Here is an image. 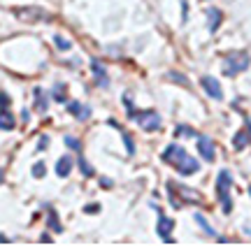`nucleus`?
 <instances>
[{
    "label": "nucleus",
    "mask_w": 251,
    "mask_h": 246,
    "mask_svg": "<svg viewBox=\"0 0 251 246\" xmlns=\"http://www.w3.org/2000/svg\"><path fill=\"white\" fill-rule=\"evenodd\" d=\"M198 151H200V156L205 158L207 163H212V160L216 158V154H214V142H212L209 137H205V135L198 137Z\"/></svg>",
    "instance_id": "423d86ee"
},
{
    "label": "nucleus",
    "mask_w": 251,
    "mask_h": 246,
    "mask_svg": "<svg viewBox=\"0 0 251 246\" xmlns=\"http://www.w3.org/2000/svg\"><path fill=\"white\" fill-rule=\"evenodd\" d=\"M200 84H202V89L207 91V95H209V98H214V100H221V98H224L221 84H219V79H214L212 74H205V77L200 79Z\"/></svg>",
    "instance_id": "20e7f679"
},
{
    "label": "nucleus",
    "mask_w": 251,
    "mask_h": 246,
    "mask_svg": "<svg viewBox=\"0 0 251 246\" xmlns=\"http://www.w3.org/2000/svg\"><path fill=\"white\" fill-rule=\"evenodd\" d=\"M49 228L54 230V232H63V225L58 223V216H56L54 209H49Z\"/></svg>",
    "instance_id": "2eb2a0df"
},
{
    "label": "nucleus",
    "mask_w": 251,
    "mask_h": 246,
    "mask_svg": "<svg viewBox=\"0 0 251 246\" xmlns=\"http://www.w3.org/2000/svg\"><path fill=\"white\" fill-rule=\"evenodd\" d=\"M100 186H102V188H109V186H112V181H109V179H100Z\"/></svg>",
    "instance_id": "c756f323"
},
{
    "label": "nucleus",
    "mask_w": 251,
    "mask_h": 246,
    "mask_svg": "<svg viewBox=\"0 0 251 246\" xmlns=\"http://www.w3.org/2000/svg\"><path fill=\"white\" fill-rule=\"evenodd\" d=\"M170 77L175 79V82H181L184 86H188V79H186V77H179V72H170Z\"/></svg>",
    "instance_id": "a878e982"
},
{
    "label": "nucleus",
    "mask_w": 251,
    "mask_h": 246,
    "mask_svg": "<svg viewBox=\"0 0 251 246\" xmlns=\"http://www.w3.org/2000/svg\"><path fill=\"white\" fill-rule=\"evenodd\" d=\"M2 179H5V174H2V170H0V181H2Z\"/></svg>",
    "instance_id": "2f4dec72"
},
{
    "label": "nucleus",
    "mask_w": 251,
    "mask_h": 246,
    "mask_svg": "<svg viewBox=\"0 0 251 246\" xmlns=\"http://www.w3.org/2000/svg\"><path fill=\"white\" fill-rule=\"evenodd\" d=\"M175 133H177L179 137H193V135H196V133H193L188 126H177V130H175Z\"/></svg>",
    "instance_id": "5701e85b"
},
{
    "label": "nucleus",
    "mask_w": 251,
    "mask_h": 246,
    "mask_svg": "<svg viewBox=\"0 0 251 246\" xmlns=\"http://www.w3.org/2000/svg\"><path fill=\"white\" fill-rule=\"evenodd\" d=\"M65 144L70 146L72 151H77V154H79V151H81V142H79V139H77V137H70V135H68V137H65Z\"/></svg>",
    "instance_id": "6ab92c4d"
},
{
    "label": "nucleus",
    "mask_w": 251,
    "mask_h": 246,
    "mask_svg": "<svg viewBox=\"0 0 251 246\" xmlns=\"http://www.w3.org/2000/svg\"><path fill=\"white\" fill-rule=\"evenodd\" d=\"M47 144H49V137H40V142H37V151H45Z\"/></svg>",
    "instance_id": "bb28decb"
},
{
    "label": "nucleus",
    "mask_w": 251,
    "mask_h": 246,
    "mask_svg": "<svg viewBox=\"0 0 251 246\" xmlns=\"http://www.w3.org/2000/svg\"><path fill=\"white\" fill-rule=\"evenodd\" d=\"M19 19H24V21H47L49 14L42 12V9H19L17 12Z\"/></svg>",
    "instance_id": "6e6552de"
},
{
    "label": "nucleus",
    "mask_w": 251,
    "mask_h": 246,
    "mask_svg": "<svg viewBox=\"0 0 251 246\" xmlns=\"http://www.w3.org/2000/svg\"><path fill=\"white\" fill-rule=\"evenodd\" d=\"M207 17H209V30L214 33L216 28L221 26V17H224V14H221V9L209 7V9H207Z\"/></svg>",
    "instance_id": "ddd939ff"
},
{
    "label": "nucleus",
    "mask_w": 251,
    "mask_h": 246,
    "mask_svg": "<svg viewBox=\"0 0 251 246\" xmlns=\"http://www.w3.org/2000/svg\"><path fill=\"white\" fill-rule=\"evenodd\" d=\"M72 158L70 156H63V158H58V163H56V174L58 177H68L70 174V170H72Z\"/></svg>",
    "instance_id": "f8f14e48"
},
{
    "label": "nucleus",
    "mask_w": 251,
    "mask_h": 246,
    "mask_svg": "<svg viewBox=\"0 0 251 246\" xmlns=\"http://www.w3.org/2000/svg\"><path fill=\"white\" fill-rule=\"evenodd\" d=\"M68 112H70L75 119H79V121H86L91 116V107L81 105V102H70V105H68Z\"/></svg>",
    "instance_id": "1a4fd4ad"
},
{
    "label": "nucleus",
    "mask_w": 251,
    "mask_h": 246,
    "mask_svg": "<svg viewBox=\"0 0 251 246\" xmlns=\"http://www.w3.org/2000/svg\"><path fill=\"white\" fill-rule=\"evenodd\" d=\"M196 221H198V223H200V228L205 230L207 235H216L214 230H212V228H209V225H207V221H205V216H200V214H196Z\"/></svg>",
    "instance_id": "412c9836"
},
{
    "label": "nucleus",
    "mask_w": 251,
    "mask_h": 246,
    "mask_svg": "<svg viewBox=\"0 0 251 246\" xmlns=\"http://www.w3.org/2000/svg\"><path fill=\"white\" fill-rule=\"evenodd\" d=\"M233 144H235V149H237V151H240V149H244V146H247V133H244V130H240V133L235 135Z\"/></svg>",
    "instance_id": "dca6fc26"
},
{
    "label": "nucleus",
    "mask_w": 251,
    "mask_h": 246,
    "mask_svg": "<svg viewBox=\"0 0 251 246\" xmlns=\"http://www.w3.org/2000/svg\"><path fill=\"white\" fill-rule=\"evenodd\" d=\"M45 174H47L45 163H35V165H33V177H35V179H42Z\"/></svg>",
    "instance_id": "aec40b11"
},
{
    "label": "nucleus",
    "mask_w": 251,
    "mask_h": 246,
    "mask_svg": "<svg viewBox=\"0 0 251 246\" xmlns=\"http://www.w3.org/2000/svg\"><path fill=\"white\" fill-rule=\"evenodd\" d=\"M35 100H37V110L45 112L47 110V102H45V91H42V89H35Z\"/></svg>",
    "instance_id": "a211bd4d"
},
{
    "label": "nucleus",
    "mask_w": 251,
    "mask_h": 246,
    "mask_svg": "<svg viewBox=\"0 0 251 246\" xmlns=\"http://www.w3.org/2000/svg\"><path fill=\"white\" fill-rule=\"evenodd\" d=\"M124 144H126V151H128V156H133V154H135L133 137H130V135H126V133H124Z\"/></svg>",
    "instance_id": "4be33fe9"
},
{
    "label": "nucleus",
    "mask_w": 251,
    "mask_h": 246,
    "mask_svg": "<svg viewBox=\"0 0 251 246\" xmlns=\"http://www.w3.org/2000/svg\"><path fill=\"white\" fill-rule=\"evenodd\" d=\"M79 167H81V174H84V177H93V167H91L89 165V160H86V158H81L79 156Z\"/></svg>",
    "instance_id": "f3484780"
},
{
    "label": "nucleus",
    "mask_w": 251,
    "mask_h": 246,
    "mask_svg": "<svg viewBox=\"0 0 251 246\" xmlns=\"http://www.w3.org/2000/svg\"><path fill=\"white\" fill-rule=\"evenodd\" d=\"M84 211H86V214H89V211H91V214H98L100 207H98V204H93V207H84Z\"/></svg>",
    "instance_id": "c85d7f7f"
},
{
    "label": "nucleus",
    "mask_w": 251,
    "mask_h": 246,
    "mask_svg": "<svg viewBox=\"0 0 251 246\" xmlns=\"http://www.w3.org/2000/svg\"><path fill=\"white\" fill-rule=\"evenodd\" d=\"M54 42H56V46H58V49H63V51H65V49H70V42H68V40H63L61 35H56Z\"/></svg>",
    "instance_id": "b1692460"
},
{
    "label": "nucleus",
    "mask_w": 251,
    "mask_h": 246,
    "mask_svg": "<svg viewBox=\"0 0 251 246\" xmlns=\"http://www.w3.org/2000/svg\"><path fill=\"white\" fill-rule=\"evenodd\" d=\"M230 186H233V177L228 170H221L219 177H216V195L221 200V207H224L226 214L233 211V200H230Z\"/></svg>",
    "instance_id": "f257e3e1"
},
{
    "label": "nucleus",
    "mask_w": 251,
    "mask_h": 246,
    "mask_svg": "<svg viewBox=\"0 0 251 246\" xmlns=\"http://www.w3.org/2000/svg\"><path fill=\"white\" fill-rule=\"evenodd\" d=\"M91 70H93V77H96V84L105 89V86L109 84V79H107V70H105V67H102V65H100L98 61H91Z\"/></svg>",
    "instance_id": "9d476101"
},
{
    "label": "nucleus",
    "mask_w": 251,
    "mask_h": 246,
    "mask_svg": "<svg viewBox=\"0 0 251 246\" xmlns=\"http://www.w3.org/2000/svg\"><path fill=\"white\" fill-rule=\"evenodd\" d=\"M7 105H9V98H7V95H5V93H0V107L5 110Z\"/></svg>",
    "instance_id": "cd10ccee"
},
{
    "label": "nucleus",
    "mask_w": 251,
    "mask_h": 246,
    "mask_svg": "<svg viewBox=\"0 0 251 246\" xmlns=\"http://www.w3.org/2000/svg\"><path fill=\"white\" fill-rule=\"evenodd\" d=\"M251 58L247 51H235V54H228L226 56V63H224V72L228 77H235L237 72H244L249 67Z\"/></svg>",
    "instance_id": "f03ea898"
},
{
    "label": "nucleus",
    "mask_w": 251,
    "mask_h": 246,
    "mask_svg": "<svg viewBox=\"0 0 251 246\" xmlns=\"http://www.w3.org/2000/svg\"><path fill=\"white\" fill-rule=\"evenodd\" d=\"M198 167H200V165H198L196 158L186 156V158H184V160H181V163L177 165V172H179V174H196V172H198Z\"/></svg>",
    "instance_id": "9b49d317"
},
{
    "label": "nucleus",
    "mask_w": 251,
    "mask_h": 246,
    "mask_svg": "<svg viewBox=\"0 0 251 246\" xmlns=\"http://www.w3.org/2000/svg\"><path fill=\"white\" fill-rule=\"evenodd\" d=\"M247 133H249V137H251V121L247 119Z\"/></svg>",
    "instance_id": "7c9ffc66"
},
{
    "label": "nucleus",
    "mask_w": 251,
    "mask_h": 246,
    "mask_svg": "<svg viewBox=\"0 0 251 246\" xmlns=\"http://www.w3.org/2000/svg\"><path fill=\"white\" fill-rule=\"evenodd\" d=\"M249 195H251V186H249Z\"/></svg>",
    "instance_id": "473e14b6"
},
{
    "label": "nucleus",
    "mask_w": 251,
    "mask_h": 246,
    "mask_svg": "<svg viewBox=\"0 0 251 246\" xmlns=\"http://www.w3.org/2000/svg\"><path fill=\"white\" fill-rule=\"evenodd\" d=\"M172 228H175V223H172L170 219H165V216H161V221H158V228H156V232L163 237V242L165 244H175V239H172Z\"/></svg>",
    "instance_id": "0eeeda50"
},
{
    "label": "nucleus",
    "mask_w": 251,
    "mask_h": 246,
    "mask_svg": "<svg viewBox=\"0 0 251 246\" xmlns=\"http://www.w3.org/2000/svg\"><path fill=\"white\" fill-rule=\"evenodd\" d=\"M63 91H65V86H63V84H58V86H56V89H54V98H56V100H58V102H63V100H65V95H63Z\"/></svg>",
    "instance_id": "393cba45"
},
{
    "label": "nucleus",
    "mask_w": 251,
    "mask_h": 246,
    "mask_svg": "<svg viewBox=\"0 0 251 246\" xmlns=\"http://www.w3.org/2000/svg\"><path fill=\"white\" fill-rule=\"evenodd\" d=\"M186 156H188V154H186V151H184V149H181V146H177V144H170V146H168V149H165V151H163V160L177 167V165H179L181 160L186 158Z\"/></svg>",
    "instance_id": "39448f33"
},
{
    "label": "nucleus",
    "mask_w": 251,
    "mask_h": 246,
    "mask_svg": "<svg viewBox=\"0 0 251 246\" xmlns=\"http://www.w3.org/2000/svg\"><path fill=\"white\" fill-rule=\"evenodd\" d=\"M14 123H17V121H14V114H12V112H0V130H12V128H14Z\"/></svg>",
    "instance_id": "4468645a"
},
{
    "label": "nucleus",
    "mask_w": 251,
    "mask_h": 246,
    "mask_svg": "<svg viewBox=\"0 0 251 246\" xmlns=\"http://www.w3.org/2000/svg\"><path fill=\"white\" fill-rule=\"evenodd\" d=\"M135 119L137 123L142 126V130L147 133H153V130H158L161 128V116H158V112H142V114H135Z\"/></svg>",
    "instance_id": "7ed1b4c3"
}]
</instances>
